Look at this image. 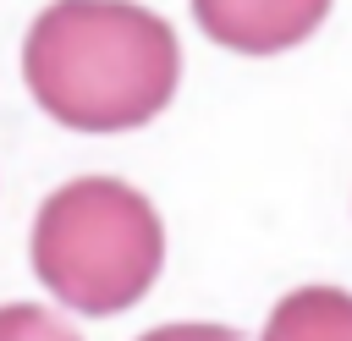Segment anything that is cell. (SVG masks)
Returning <instances> with one entry per match:
<instances>
[{"label": "cell", "instance_id": "1", "mask_svg": "<svg viewBox=\"0 0 352 341\" xmlns=\"http://www.w3.org/2000/svg\"><path fill=\"white\" fill-rule=\"evenodd\" d=\"M22 77L60 126L132 132L170 104L182 44L165 16L132 0H55L28 28Z\"/></svg>", "mask_w": 352, "mask_h": 341}, {"label": "cell", "instance_id": "2", "mask_svg": "<svg viewBox=\"0 0 352 341\" xmlns=\"http://www.w3.org/2000/svg\"><path fill=\"white\" fill-rule=\"evenodd\" d=\"M165 264V226L154 204L116 176H77L55 187L33 220V275L77 314L132 308Z\"/></svg>", "mask_w": 352, "mask_h": 341}, {"label": "cell", "instance_id": "3", "mask_svg": "<svg viewBox=\"0 0 352 341\" xmlns=\"http://www.w3.org/2000/svg\"><path fill=\"white\" fill-rule=\"evenodd\" d=\"M192 16L236 55H280L319 33L330 0H192Z\"/></svg>", "mask_w": 352, "mask_h": 341}, {"label": "cell", "instance_id": "4", "mask_svg": "<svg viewBox=\"0 0 352 341\" xmlns=\"http://www.w3.org/2000/svg\"><path fill=\"white\" fill-rule=\"evenodd\" d=\"M264 341H352V292L297 286L270 308Z\"/></svg>", "mask_w": 352, "mask_h": 341}, {"label": "cell", "instance_id": "5", "mask_svg": "<svg viewBox=\"0 0 352 341\" xmlns=\"http://www.w3.org/2000/svg\"><path fill=\"white\" fill-rule=\"evenodd\" d=\"M0 341H77V330L33 302H6L0 308Z\"/></svg>", "mask_w": 352, "mask_h": 341}, {"label": "cell", "instance_id": "6", "mask_svg": "<svg viewBox=\"0 0 352 341\" xmlns=\"http://www.w3.org/2000/svg\"><path fill=\"white\" fill-rule=\"evenodd\" d=\"M138 341H242V336L226 330V324H160V330H148Z\"/></svg>", "mask_w": 352, "mask_h": 341}]
</instances>
